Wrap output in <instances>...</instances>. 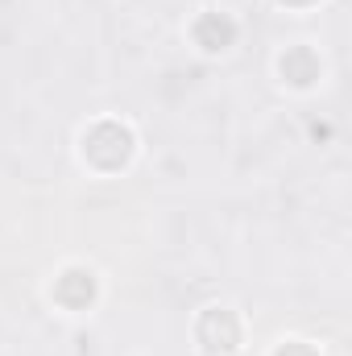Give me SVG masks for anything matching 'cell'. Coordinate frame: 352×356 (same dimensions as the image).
Wrapping results in <instances>:
<instances>
[{"label": "cell", "instance_id": "cell-1", "mask_svg": "<svg viewBox=\"0 0 352 356\" xmlns=\"http://www.w3.org/2000/svg\"><path fill=\"white\" fill-rule=\"evenodd\" d=\"M79 162L99 178L125 175L137 162V133H133V124L116 120V116L91 120L88 129L79 133Z\"/></svg>", "mask_w": 352, "mask_h": 356}, {"label": "cell", "instance_id": "cell-2", "mask_svg": "<svg viewBox=\"0 0 352 356\" xmlns=\"http://www.w3.org/2000/svg\"><path fill=\"white\" fill-rule=\"evenodd\" d=\"M195 344L203 356H237L245 348V319L228 302H211L195 315Z\"/></svg>", "mask_w": 352, "mask_h": 356}, {"label": "cell", "instance_id": "cell-3", "mask_svg": "<svg viewBox=\"0 0 352 356\" xmlns=\"http://www.w3.org/2000/svg\"><path fill=\"white\" fill-rule=\"evenodd\" d=\"M50 298L67 315L88 311V307H95V298H99V273L88 266H63L58 277H54V286H50Z\"/></svg>", "mask_w": 352, "mask_h": 356}, {"label": "cell", "instance_id": "cell-4", "mask_svg": "<svg viewBox=\"0 0 352 356\" xmlns=\"http://www.w3.org/2000/svg\"><path fill=\"white\" fill-rule=\"evenodd\" d=\"M319 75H323V63H319V54L307 46V42H298V46H286L282 54H278V79L286 83V88H315L319 83Z\"/></svg>", "mask_w": 352, "mask_h": 356}, {"label": "cell", "instance_id": "cell-5", "mask_svg": "<svg viewBox=\"0 0 352 356\" xmlns=\"http://www.w3.org/2000/svg\"><path fill=\"white\" fill-rule=\"evenodd\" d=\"M191 38H195V46H199L203 54H224V50H232V42H237V21H232L228 13H203V17L191 25Z\"/></svg>", "mask_w": 352, "mask_h": 356}, {"label": "cell", "instance_id": "cell-6", "mask_svg": "<svg viewBox=\"0 0 352 356\" xmlns=\"http://www.w3.org/2000/svg\"><path fill=\"white\" fill-rule=\"evenodd\" d=\"M269 356H319V348L307 344V340H278Z\"/></svg>", "mask_w": 352, "mask_h": 356}, {"label": "cell", "instance_id": "cell-7", "mask_svg": "<svg viewBox=\"0 0 352 356\" xmlns=\"http://www.w3.org/2000/svg\"><path fill=\"white\" fill-rule=\"evenodd\" d=\"M278 8H286V13H307V8H315L319 0H273Z\"/></svg>", "mask_w": 352, "mask_h": 356}]
</instances>
